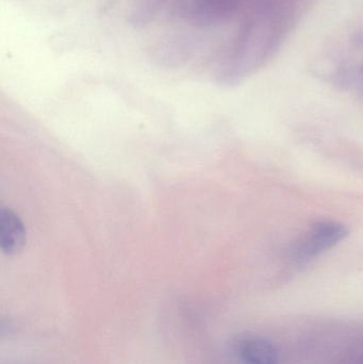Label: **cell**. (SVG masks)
<instances>
[{
  "label": "cell",
  "mask_w": 363,
  "mask_h": 364,
  "mask_svg": "<svg viewBox=\"0 0 363 364\" xmlns=\"http://www.w3.org/2000/svg\"><path fill=\"white\" fill-rule=\"evenodd\" d=\"M347 227L336 220H320L311 225L293 244L290 255L296 263L304 264L338 245L347 237Z\"/></svg>",
  "instance_id": "6da1fadb"
},
{
  "label": "cell",
  "mask_w": 363,
  "mask_h": 364,
  "mask_svg": "<svg viewBox=\"0 0 363 364\" xmlns=\"http://www.w3.org/2000/svg\"><path fill=\"white\" fill-rule=\"evenodd\" d=\"M26 230L21 218L6 207L0 209V247L2 252L13 256L23 250Z\"/></svg>",
  "instance_id": "7a4b0ae2"
},
{
  "label": "cell",
  "mask_w": 363,
  "mask_h": 364,
  "mask_svg": "<svg viewBox=\"0 0 363 364\" xmlns=\"http://www.w3.org/2000/svg\"><path fill=\"white\" fill-rule=\"evenodd\" d=\"M237 355L242 364L278 363V352L274 344L259 337L245 338L240 341Z\"/></svg>",
  "instance_id": "3957f363"
}]
</instances>
